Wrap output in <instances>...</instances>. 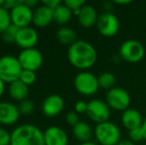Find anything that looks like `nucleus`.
Masks as SVG:
<instances>
[{
	"mask_svg": "<svg viewBox=\"0 0 146 145\" xmlns=\"http://www.w3.org/2000/svg\"><path fill=\"white\" fill-rule=\"evenodd\" d=\"M68 60L72 66L80 70H88L98 61L96 48L87 41L78 40L68 50Z\"/></svg>",
	"mask_w": 146,
	"mask_h": 145,
	"instance_id": "nucleus-1",
	"label": "nucleus"
},
{
	"mask_svg": "<svg viewBox=\"0 0 146 145\" xmlns=\"http://www.w3.org/2000/svg\"><path fill=\"white\" fill-rule=\"evenodd\" d=\"M11 145H45L44 131L33 124H22L11 132Z\"/></svg>",
	"mask_w": 146,
	"mask_h": 145,
	"instance_id": "nucleus-2",
	"label": "nucleus"
},
{
	"mask_svg": "<svg viewBox=\"0 0 146 145\" xmlns=\"http://www.w3.org/2000/svg\"><path fill=\"white\" fill-rule=\"evenodd\" d=\"M94 135L100 145H116L120 141V129L111 121L96 124Z\"/></svg>",
	"mask_w": 146,
	"mask_h": 145,
	"instance_id": "nucleus-3",
	"label": "nucleus"
},
{
	"mask_svg": "<svg viewBox=\"0 0 146 145\" xmlns=\"http://www.w3.org/2000/svg\"><path fill=\"white\" fill-rule=\"evenodd\" d=\"M22 69L17 58L11 55H5L0 58V79L4 83H11L18 81Z\"/></svg>",
	"mask_w": 146,
	"mask_h": 145,
	"instance_id": "nucleus-4",
	"label": "nucleus"
},
{
	"mask_svg": "<svg viewBox=\"0 0 146 145\" xmlns=\"http://www.w3.org/2000/svg\"><path fill=\"white\" fill-rule=\"evenodd\" d=\"M118 55L125 62L135 64L140 62L145 55V48L139 41L130 39L120 45Z\"/></svg>",
	"mask_w": 146,
	"mask_h": 145,
	"instance_id": "nucleus-5",
	"label": "nucleus"
},
{
	"mask_svg": "<svg viewBox=\"0 0 146 145\" xmlns=\"http://www.w3.org/2000/svg\"><path fill=\"white\" fill-rule=\"evenodd\" d=\"M74 87L83 95H92L100 89L98 77L90 72L78 73L74 79Z\"/></svg>",
	"mask_w": 146,
	"mask_h": 145,
	"instance_id": "nucleus-6",
	"label": "nucleus"
},
{
	"mask_svg": "<svg viewBox=\"0 0 146 145\" xmlns=\"http://www.w3.org/2000/svg\"><path fill=\"white\" fill-rule=\"evenodd\" d=\"M130 95L126 89L122 87H112L111 89L108 91L106 95V103L110 109L118 111H124L129 109L130 105Z\"/></svg>",
	"mask_w": 146,
	"mask_h": 145,
	"instance_id": "nucleus-7",
	"label": "nucleus"
},
{
	"mask_svg": "<svg viewBox=\"0 0 146 145\" xmlns=\"http://www.w3.org/2000/svg\"><path fill=\"white\" fill-rule=\"evenodd\" d=\"M87 115L96 124L110 121L108 119L110 117V107L102 99H90L88 101Z\"/></svg>",
	"mask_w": 146,
	"mask_h": 145,
	"instance_id": "nucleus-8",
	"label": "nucleus"
},
{
	"mask_svg": "<svg viewBox=\"0 0 146 145\" xmlns=\"http://www.w3.org/2000/svg\"><path fill=\"white\" fill-rule=\"evenodd\" d=\"M96 26L100 35L104 37H112L118 33L120 24L118 18L112 12L106 11L98 15Z\"/></svg>",
	"mask_w": 146,
	"mask_h": 145,
	"instance_id": "nucleus-9",
	"label": "nucleus"
},
{
	"mask_svg": "<svg viewBox=\"0 0 146 145\" xmlns=\"http://www.w3.org/2000/svg\"><path fill=\"white\" fill-rule=\"evenodd\" d=\"M17 59L23 70L33 71V72L39 70L44 61L42 53L36 48L22 50L18 55Z\"/></svg>",
	"mask_w": 146,
	"mask_h": 145,
	"instance_id": "nucleus-10",
	"label": "nucleus"
},
{
	"mask_svg": "<svg viewBox=\"0 0 146 145\" xmlns=\"http://www.w3.org/2000/svg\"><path fill=\"white\" fill-rule=\"evenodd\" d=\"M33 11L34 10L28 7L24 1H22L19 5L10 10V17L13 25L18 28H24L30 26L33 23Z\"/></svg>",
	"mask_w": 146,
	"mask_h": 145,
	"instance_id": "nucleus-11",
	"label": "nucleus"
},
{
	"mask_svg": "<svg viewBox=\"0 0 146 145\" xmlns=\"http://www.w3.org/2000/svg\"><path fill=\"white\" fill-rule=\"evenodd\" d=\"M38 40L39 36L37 31L34 28L28 26V27L19 28L15 43L22 50H26V49L35 48V46L38 43Z\"/></svg>",
	"mask_w": 146,
	"mask_h": 145,
	"instance_id": "nucleus-12",
	"label": "nucleus"
},
{
	"mask_svg": "<svg viewBox=\"0 0 146 145\" xmlns=\"http://www.w3.org/2000/svg\"><path fill=\"white\" fill-rule=\"evenodd\" d=\"M65 107V101L63 97L59 95H50L44 99L42 103V112L48 117L57 116L63 111Z\"/></svg>",
	"mask_w": 146,
	"mask_h": 145,
	"instance_id": "nucleus-13",
	"label": "nucleus"
},
{
	"mask_svg": "<svg viewBox=\"0 0 146 145\" xmlns=\"http://www.w3.org/2000/svg\"><path fill=\"white\" fill-rule=\"evenodd\" d=\"M21 115L19 107L11 103H0V123L3 125H12L19 120Z\"/></svg>",
	"mask_w": 146,
	"mask_h": 145,
	"instance_id": "nucleus-14",
	"label": "nucleus"
},
{
	"mask_svg": "<svg viewBox=\"0 0 146 145\" xmlns=\"http://www.w3.org/2000/svg\"><path fill=\"white\" fill-rule=\"evenodd\" d=\"M45 145H68L69 137L63 128L50 126L44 131Z\"/></svg>",
	"mask_w": 146,
	"mask_h": 145,
	"instance_id": "nucleus-15",
	"label": "nucleus"
},
{
	"mask_svg": "<svg viewBox=\"0 0 146 145\" xmlns=\"http://www.w3.org/2000/svg\"><path fill=\"white\" fill-rule=\"evenodd\" d=\"M53 21H54V10L51 8L41 4L33 11V24L36 27H47Z\"/></svg>",
	"mask_w": 146,
	"mask_h": 145,
	"instance_id": "nucleus-16",
	"label": "nucleus"
},
{
	"mask_svg": "<svg viewBox=\"0 0 146 145\" xmlns=\"http://www.w3.org/2000/svg\"><path fill=\"white\" fill-rule=\"evenodd\" d=\"M143 121H144V119L142 117V114L140 113L139 110L135 109L129 107L126 110H124L121 114V122L128 131L141 127Z\"/></svg>",
	"mask_w": 146,
	"mask_h": 145,
	"instance_id": "nucleus-17",
	"label": "nucleus"
},
{
	"mask_svg": "<svg viewBox=\"0 0 146 145\" xmlns=\"http://www.w3.org/2000/svg\"><path fill=\"white\" fill-rule=\"evenodd\" d=\"M77 17L80 25L84 28H92L96 26L98 19L96 9L90 4H86L83 6Z\"/></svg>",
	"mask_w": 146,
	"mask_h": 145,
	"instance_id": "nucleus-18",
	"label": "nucleus"
},
{
	"mask_svg": "<svg viewBox=\"0 0 146 145\" xmlns=\"http://www.w3.org/2000/svg\"><path fill=\"white\" fill-rule=\"evenodd\" d=\"M9 95L13 99L17 101H23L27 99L29 95V87L22 83L20 79L15 81L9 85Z\"/></svg>",
	"mask_w": 146,
	"mask_h": 145,
	"instance_id": "nucleus-19",
	"label": "nucleus"
},
{
	"mask_svg": "<svg viewBox=\"0 0 146 145\" xmlns=\"http://www.w3.org/2000/svg\"><path fill=\"white\" fill-rule=\"evenodd\" d=\"M73 134L81 143H85L90 141V138L92 137V130L87 122L80 121L73 127Z\"/></svg>",
	"mask_w": 146,
	"mask_h": 145,
	"instance_id": "nucleus-20",
	"label": "nucleus"
},
{
	"mask_svg": "<svg viewBox=\"0 0 146 145\" xmlns=\"http://www.w3.org/2000/svg\"><path fill=\"white\" fill-rule=\"evenodd\" d=\"M73 14V11L65 3H61L54 9V21L59 25H65L72 19Z\"/></svg>",
	"mask_w": 146,
	"mask_h": 145,
	"instance_id": "nucleus-21",
	"label": "nucleus"
},
{
	"mask_svg": "<svg viewBox=\"0 0 146 145\" xmlns=\"http://www.w3.org/2000/svg\"><path fill=\"white\" fill-rule=\"evenodd\" d=\"M57 40L59 41L61 44L64 45H72L74 43L77 42V33L75 32V30H73L72 28L69 27H61L60 29L57 31L56 34Z\"/></svg>",
	"mask_w": 146,
	"mask_h": 145,
	"instance_id": "nucleus-22",
	"label": "nucleus"
},
{
	"mask_svg": "<svg viewBox=\"0 0 146 145\" xmlns=\"http://www.w3.org/2000/svg\"><path fill=\"white\" fill-rule=\"evenodd\" d=\"M98 79L100 87L108 89V91H110L112 87H114V85H115V77H114L113 73L110 72L102 73L98 77Z\"/></svg>",
	"mask_w": 146,
	"mask_h": 145,
	"instance_id": "nucleus-23",
	"label": "nucleus"
},
{
	"mask_svg": "<svg viewBox=\"0 0 146 145\" xmlns=\"http://www.w3.org/2000/svg\"><path fill=\"white\" fill-rule=\"evenodd\" d=\"M11 24L10 11L4 7H0V34L3 33Z\"/></svg>",
	"mask_w": 146,
	"mask_h": 145,
	"instance_id": "nucleus-24",
	"label": "nucleus"
},
{
	"mask_svg": "<svg viewBox=\"0 0 146 145\" xmlns=\"http://www.w3.org/2000/svg\"><path fill=\"white\" fill-rule=\"evenodd\" d=\"M19 31V28L17 26L11 25L1 34L2 36V39L5 43H8V44H11V43H15V40H16V36H17V33Z\"/></svg>",
	"mask_w": 146,
	"mask_h": 145,
	"instance_id": "nucleus-25",
	"label": "nucleus"
},
{
	"mask_svg": "<svg viewBox=\"0 0 146 145\" xmlns=\"http://www.w3.org/2000/svg\"><path fill=\"white\" fill-rule=\"evenodd\" d=\"M36 79H37V75H36V72H33V71H28V70H23L20 75V77L19 79L24 83L25 85H27L28 87L36 81Z\"/></svg>",
	"mask_w": 146,
	"mask_h": 145,
	"instance_id": "nucleus-26",
	"label": "nucleus"
},
{
	"mask_svg": "<svg viewBox=\"0 0 146 145\" xmlns=\"http://www.w3.org/2000/svg\"><path fill=\"white\" fill-rule=\"evenodd\" d=\"M18 107H19L20 113L24 114V115H29V114L33 113V111L35 110L34 103L29 99H25V101H21Z\"/></svg>",
	"mask_w": 146,
	"mask_h": 145,
	"instance_id": "nucleus-27",
	"label": "nucleus"
},
{
	"mask_svg": "<svg viewBox=\"0 0 146 145\" xmlns=\"http://www.w3.org/2000/svg\"><path fill=\"white\" fill-rule=\"evenodd\" d=\"M64 3L73 11L75 15L78 16L80 10L83 8L84 5H86V2L84 0H66Z\"/></svg>",
	"mask_w": 146,
	"mask_h": 145,
	"instance_id": "nucleus-28",
	"label": "nucleus"
},
{
	"mask_svg": "<svg viewBox=\"0 0 146 145\" xmlns=\"http://www.w3.org/2000/svg\"><path fill=\"white\" fill-rule=\"evenodd\" d=\"M129 140H131L133 143H137V142L144 140V134H143L142 128L139 127L132 130H129Z\"/></svg>",
	"mask_w": 146,
	"mask_h": 145,
	"instance_id": "nucleus-29",
	"label": "nucleus"
},
{
	"mask_svg": "<svg viewBox=\"0 0 146 145\" xmlns=\"http://www.w3.org/2000/svg\"><path fill=\"white\" fill-rule=\"evenodd\" d=\"M0 145H11V133L0 127Z\"/></svg>",
	"mask_w": 146,
	"mask_h": 145,
	"instance_id": "nucleus-30",
	"label": "nucleus"
},
{
	"mask_svg": "<svg viewBox=\"0 0 146 145\" xmlns=\"http://www.w3.org/2000/svg\"><path fill=\"white\" fill-rule=\"evenodd\" d=\"M66 121H67L68 124L72 125L74 127L75 125H77L80 122V118H79V114L76 111H70L67 113L66 115Z\"/></svg>",
	"mask_w": 146,
	"mask_h": 145,
	"instance_id": "nucleus-31",
	"label": "nucleus"
},
{
	"mask_svg": "<svg viewBox=\"0 0 146 145\" xmlns=\"http://www.w3.org/2000/svg\"><path fill=\"white\" fill-rule=\"evenodd\" d=\"M87 109H88V103L84 101H79L76 103L75 105V111L79 113H87Z\"/></svg>",
	"mask_w": 146,
	"mask_h": 145,
	"instance_id": "nucleus-32",
	"label": "nucleus"
},
{
	"mask_svg": "<svg viewBox=\"0 0 146 145\" xmlns=\"http://www.w3.org/2000/svg\"><path fill=\"white\" fill-rule=\"evenodd\" d=\"M62 2L59 1V0H46V1H42V4L47 7L51 8V9H56L57 7L61 4Z\"/></svg>",
	"mask_w": 146,
	"mask_h": 145,
	"instance_id": "nucleus-33",
	"label": "nucleus"
},
{
	"mask_svg": "<svg viewBox=\"0 0 146 145\" xmlns=\"http://www.w3.org/2000/svg\"><path fill=\"white\" fill-rule=\"evenodd\" d=\"M21 2H22V0L21 1H16V0H5L4 8H6L8 11H10V10H12L13 8H15L17 5H19Z\"/></svg>",
	"mask_w": 146,
	"mask_h": 145,
	"instance_id": "nucleus-34",
	"label": "nucleus"
},
{
	"mask_svg": "<svg viewBox=\"0 0 146 145\" xmlns=\"http://www.w3.org/2000/svg\"><path fill=\"white\" fill-rule=\"evenodd\" d=\"M24 3H25L28 7H30L31 9H36L39 6V2L37 1V0H26V1H24Z\"/></svg>",
	"mask_w": 146,
	"mask_h": 145,
	"instance_id": "nucleus-35",
	"label": "nucleus"
},
{
	"mask_svg": "<svg viewBox=\"0 0 146 145\" xmlns=\"http://www.w3.org/2000/svg\"><path fill=\"white\" fill-rule=\"evenodd\" d=\"M116 145H135V143H133V142L129 139H121Z\"/></svg>",
	"mask_w": 146,
	"mask_h": 145,
	"instance_id": "nucleus-36",
	"label": "nucleus"
},
{
	"mask_svg": "<svg viewBox=\"0 0 146 145\" xmlns=\"http://www.w3.org/2000/svg\"><path fill=\"white\" fill-rule=\"evenodd\" d=\"M4 87H5V83L0 79V97H2V95H3V93H4V89H5Z\"/></svg>",
	"mask_w": 146,
	"mask_h": 145,
	"instance_id": "nucleus-37",
	"label": "nucleus"
},
{
	"mask_svg": "<svg viewBox=\"0 0 146 145\" xmlns=\"http://www.w3.org/2000/svg\"><path fill=\"white\" fill-rule=\"evenodd\" d=\"M141 128H142L143 134H144V140H146V118L144 119V121H143V124H142V126H141Z\"/></svg>",
	"mask_w": 146,
	"mask_h": 145,
	"instance_id": "nucleus-38",
	"label": "nucleus"
},
{
	"mask_svg": "<svg viewBox=\"0 0 146 145\" xmlns=\"http://www.w3.org/2000/svg\"><path fill=\"white\" fill-rule=\"evenodd\" d=\"M114 4H118V5H126V4H130V1L127 0V1H114Z\"/></svg>",
	"mask_w": 146,
	"mask_h": 145,
	"instance_id": "nucleus-39",
	"label": "nucleus"
},
{
	"mask_svg": "<svg viewBox=\"0 0 146 145\" xmlns=\"http://www.w3.org/2000/svg\"><path fill=\"white\" fill-rule=\"evenodd\" d=\"M80 145H98V144L94 143V142H92V141H88V142H85V143H81Z\"/></svg>",
	"mask_w": 146,
	"mask_h": 145,
	"instance_id": "nucleus-40",
	"label": "nucleus"
},
{
	"mask_svg": "<svg viewBox=\"0 0 146 145\" xmlns=\"http://www.w3.org/2000/svg\"><path fill=\"white\" fill-rule=\"evenodd\" d=\"M4 4H5V0H0V7H4Z\"/></svg>",
	"mask_w": 146,
	"mask_h": 145,
	"instance_id": "nucleus-41",
	"label": "nucleus"
}]
</instances>
